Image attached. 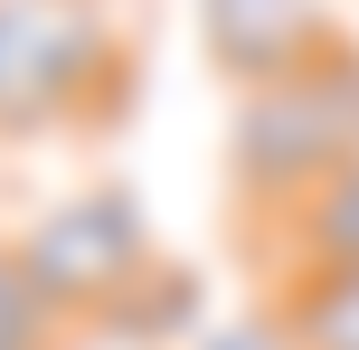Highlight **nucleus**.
<instances>
[{"label": "nucleus", "mask_w": 359, "mask_h": 350, "mask_svg": "<svg viewBox=\"0 0 359 350\" xmlns=\"http://www.w3.org/2000/svg\"><path fill=\"white\" fill-rule=\"evenodd\" d=\"M274 246H284V275H341V265H359V161L331 170L312 199H293L274 218Z\"/></svg>", "instance_id": "nucleus-5"}, {"label": "nucleus", "mask_w": 359, "mask_h": 350, "mask_svg": "<svg viewBox=\"0 0 359 350\" xmlns=\"http://www.w3.org/2000/svg\"><path fill=\"white\" fill-rule=\"evenodd\" d=\"M350 161H359V38H341L331 57H312L284 86L236 95V114H227V180H236V199L265 227L293 199H312L331 170H350Z\"/></svg>", "instance_id": "nucleus-1"}, {"label": "nucleus", "mask_w": 359, "mask_h": 350, "mask_svg": "<svg viewBox=\"0 0 359 350\" xmlns=\"http://www.w3.org/2000/svg\"><path fill=\"white\" fill-rule=\"evenodd\" d=\"M198 48L236 95H255V86L303 76L312 57H331L341 29L322 0H198Z\"/></svg>", "instance_id": "nucleus-4"}, {"label": "nucleus", "mask_w": 359, "mask_h": 350, "mask_svg": "<svg viewBox=\"0 0 359 350\" xmlns=\"http://www.w3.org/2000/svg\"><path fill=\"white\" fill-rule=\"evenodd\" d=\"M208 350H284V332H274V322H236V332L208 341Z\"/></svg>", "instance_id": "nucleus-9"}, {"label": "nucleus", "mask_w": 359, "mask_h": 350, "mask_svg": "<svg viewBox=\"0 0 359 350\" xmlns=\"http://www.w3.org/2000/svg\"><path fill=\"white\" fill-rule=\"evenodd\" d=\"M274 332H284V350H359V265L284 275L274 284Z\"/></svg>", "instance_id": "nucleus-6"}, {"label": "nucleus", "mask_w": 359, "mask_h": 350, "mask_svg": "<svg viewBox=\"0 0 359 350\" xmlns=\"http://www.w3.org/2000/svg\"><path fill=\"white\" fill-rule=\"evenodd\" d=\"M10 256L29 265V284L57 303V322H114L151 275H161V246H151V218L133 189L95 180V189H67L48 199L38 218L10 227Z\"/></svg>", "instance_id": "nucleus-2"}, {"label": "nucleus", "mask_w": 359, "mask_h": 350, "mask_svg": "<svg viewBox=\"0 0 359 350\" xmlns=\"http://www.w3.org/2000/svg\"><path fill=\"white\" fill-rule=\"evenodd\" d=\"M0 350H57V303L29 284V265L0 237Z\"/></svg>", "instance_id": "nucleus-7"}, {"label": "nucleus", "mask_w": 359, "mask_h": 350, "mask_svg": "<svg viewBox=\"0 0 359 350\" xmlns=\"http://www.w3.org/2000/svg\"><path fill=\"white\" fill-rule=\"evenodd\" d=\"M198 313V275H180V265H161V275L142 284V294L114 313V332H180V322Z\"/></svg>", "instance_id": "nucleus-8"}, {"label": "nucleus", "mask_w": 359, "mask_h": 350, "mask_svg": "<svg viewBox=\"0 0 359 350\" xmlns=\"http://www.w3.org/2000/svg\"><path fill=\"white\" fill-rule=\"evenodd\" d=\"M123 76L104 0H0V142H38L86 114Z\"/></svg>", "instance_id": "nucleus-3"}]
</instances>
